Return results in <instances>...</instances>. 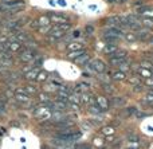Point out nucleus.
I'll use <instances>...</instances> for the list:
<instances>
[{
    "label": "nucleus",
    "instance_id": "f257e3e1",
    "mask_svg": "<svg viewBox=\"0 0 153 149\" xmlns=\"http://www.w3.org/2000/svg\"><path fill=\"white\" fill-rule=\"evenodd\" d=\"M34 116L35 118H39V120H47L51 117V110L50 106L47 104H42L39 106H36V109L34 110Z\"/></svg>",
    "mask_w": 153,
    "mask_h": 149
},
{
    "label": "nucleus",
    "instance_id": "f03ea898",
    "mask_svg": "<svg viewBox=\"0 0 153 149\" xmlns=\"http://www.w3.org/2000/svg\"><path fill=\"white\" fill-rule=\"evenodd\" d=\"M136 36H137V40H143V42H145V40H148V39L152 38V32H151V30H148V28L140 30V31L136 34Z\"/></svg>",
    "mask_w": 153,
    "mask_h": 149
},
{
    "label": "nucleus",
    "instance_id": "7ed1b4c3",
    "mask_svg": "<svg viewBox=\"0 0 153 149\" xmlns=\"http://www.w3.org/2000/svg\"><path fill=\"white\" fill-rule=\"evenodd\" d=\"M95 104H97V106L100 107L101 110H106L109 107V101L102 96H98L97 98H95Z\"/></svg>",
    "mask_w": 153,
    "mask_h": 149
},
{
    "label": "nucleus",
    "instance_id": "20e7f679",
    "mask_svg": "<svg viewBox=\"0 0 153 149\" xmlns=\"http://www.w3.org/2000/svg\"><path fill=\"white\" fill-rule=\"evenodd\" d=\"M35 56V53L32 50H26L24 53H20V61L23 62H30L32 61Z\"/></svg>",
    "mask_w": 153,
    "mask_h": 149
},
{
    "label": "nucleus",
    "instance_id": "39448f33",
    "mask_svg": "<svg viewBox=\"0 0 153 149\" xmlns=\"http://www.w3.org/2000/svg\"><path fill=\"white\" fill-rule=\"evenodd\" d=\"M50 20L55 21V23H59V24H67L69 19H67L66 16H62V15H56V13H53V15L50 16Z\"/></svg>",
    "mask_w": 153,
    "mask_h": 149
},
{
    "label": "nucleus",
    "instance_id": "423d86ee",
    "mask_svg": "<svg viewBox=\"0 0 153 149\" xmlns=\"http://www.w3.org/2000/svg\"><path fill=\"white\" fill-rule=\"evenodd\" d=\"M103 36H117V38H121L122 36V32L121 30L118 28H109L103 32Z\"/></svg>",
    "mask_w": 153,
    "mask_h": 149
},
{
    "label": "nucleus",
    "instance_id": "0eeeda50",
    "mask_svg": "<svg viewBox=\"0 0 153 149\" xmlns=\"http://www.w3.org/2000/svg\"><path fill=\"white\" fill-rule=\"evenodd\" d=\"M91 66H93V69H94V71H97V73L105 71V63H103L102 61H100V59H95Z\"/></svg>",
    "mask_w": 153,
    "mask_h": 149
},
{
    "label": "nucleus",
    "instance_id": "6e6552de",
    "mask_svg": "<svg viewBox=\"0 0 153 149\" xmlns=\"http://www.w3.org/2000/svg\"><path fill=\"white\" fill-rule=\"evenodd\" d=\"M110 102H111V105H113V106L120 107V106H124V105L126 104V99L122 98V97H114Z\"/></svg>",
    "mask_w": 153,
    "mask_h": 149
},
{
    "label": "nucleus",
    "instance_id": "1a4fd4ad",
    "mask_svg": "<svg viewBox=\"0 0 153 149\" xmlns=\"http://www.w3.org/2000/svg\"><path fill=\"white\" fill-rule=\"evenodd\" d=\"M82 48H83V44L79 42H73L67 46V50H69L70 53H71V51H79V50H82Z\"/></svg>",
    "mask_w": 153,
    "mask_h": 149
},
{
    "label": "nucleus",
    "instance_id": "9d476101",
    "mask_svg": "<svg viewBox=\"0 0 153 149\" xmlns=\"http://www.w3.org/2000/svg\"><path fill=\"white\" fill-rule=\"evenodd\" d=\"M7 47H8V51H11V53H15V51H18L19 48H20V43L19 42H7Z\"/></svg>",
    "mask_w": 153,
    "mask_h": 149
},
{
    "label": "nucleus",
    "instance_id": "9b49d317",
    "mask_svg": "<svg viewBox=\"0 0 153 149\" xmlns=\"http://www.w3.org/2000/svg\"><path fill=\"white\" fill-rule=\"evenodd\" d=\"M117 50H118L117 44H106L102 51H103V54H114Z\"/></svg>",
    "mask_w": 153,
    "mask_h": 149
},
{
    "label": "nucleus",
    "instance_id": "f8f14e48",
    "mask_svg": "<svg viewBox=\"0 0 153 149\" xmlns=\"http://www.w3.org/2000/svg\"><path fill=\"white\" fill-rule=\"evenodd\" d=\"M38 74H39V71H38L36 69H32V70H30L28 73H26V78L27 79H30V81H34V79H36L38 78Z\"/></svg>",
    "mask_w": 153,
    "mask_h": 149
},
{
    "label": "nucleus",
    "instance_id": "ddd939ff",
    "mask_svg": "<svg viewBox=\"0 0 153 149\" xmlns=\"http://www.w3.org/2000/svg\"><path fill=\"white\" fill-rule=\"evenodd\" d=\"M83 54H85V51H83V50H79V51H71V53L67 54V58H69V59H74V61H75L76 58H79V56L83 55Z\"/></svg>",
    "mask_w": 153,
    "mask_h": 149
},
{
    "label": "nucleus",
    "instance_id": "4468645a",
    "mask_svg": "<svg viewBox=\"0 0 153 149\" xmlns=\"http://www.w3.org/2000/svg\"><path fill=\"white\" fill-rule=\"evenodd\" d=\"M90 61V56L87 55V54H83V55H81L79 58L75 59V62L78 64H87V62Z\"/></svg>",
    "mask_w": 153,
    "mask_h": 149
},
{
    "label": "nucleus",
    "instance_id": "2eb2a0df",
    "mask_svg": "<svg viewBox=\"0 0 153 149\" xmlns=\"http://www.w3.org/2000/svg\"><path fill=\"white\" fill-rule=\"evenodd\" d=\"M54 107H55V109H58L59 112H61V110H65V109H67V104H66V101H56L55 104H54Z\"/></svg>",
    "mask_w": 153,
    "mask_h": 149
},
{
    "label": "nucleus",
    "instance_id": "dca6fc26",
    "mask_svg": "<svg viewBox=\"0 0 153 149\" xmlns=\"http://www.w3.org/2000/svg\"><path fill=\"white\" fill-rule=\"evenodd\" d=\"M137 73L141 75V77H144V78H151V77H152V71H151V70L143 69V67H140Z\"/></svg>",
    "mask_w": 153,
    "mask_h": 149
},
{
    "label": "nucleus",
    "instance_id": "f3484780",
    "mask_svg": "<svg viewBox=\"0 0 153 149\" xmlns=\"http://www.w3.org/2000/svg\"><path fill=\"white\" fill-rule=\"evenodd\" d=\"M15 99L19 101L20 104H24V102H30V97L28 96H23V94H15Z\"/></svg>",
    "mask_w": 153,
    "mask_h": 149
},
{
    "label": "nucleus",
    "instance_id": "a211bd4d",
    "mask_svg": "<svg viewBox=\"0 0 153 149\" xmlns=\"http://www.w3.org/2000/svg\"><path fill=\"white\" fill-rule=\"evenodd\" d=\"M51 35H53V38H55V39H58V38L63 36L65 35V31H62V30H59L58 27L54 30H51Z\"/></svg>",
    "mask_w": 153,
    "mask_h": 149
},
{
    "label": "nucleus",
    "instance_id": "6ab92c4d",
    "mask_svg": "<svg viewBox=\"0 0 153 149\" xmlns=\"http://www.w3.org/2000/svg\"><path fill=\"white\" fill-rule=\"evenodd\" d=\"M38 98H39V101L42 102V104H50V101H51L50 96H48V94H45V93L39 94V96H38Z\"/></svg>",
    "mask_w": 153,
    "mask_h": 149
},
{
    "label": "nucleus",
    "instance_id": "aec40b11",
    "mask_svg": "<svg viewBox=\"0 0 153 149\" xmlns=\"http://www.w3.org/2000/svg\"><path fill=\"white\" fill-rule=\"evenodd\" d=\"M122 63H125V58H110V64L113 66H120Z\"/></svg>",
    "mask_w": 153,
    "mask_h": 149
},
{
    "label": "nucleus",
    "instance_id": "412c9836",
    "mask_svg": "<svg viewBox=\"0 0 153 149\" xmlns=\"http://www.w3.org/2000/svg\"><path fill=\"white\" fill-rule=\"evenodd\" d=\"M111 77L114 78V79H117V81H122V79H125L126 78V74L125 73H122V71H116V73H113V75Z\"/></svg>",
    "mask_w": 153,
    "mask_h": 149
},
{
    "label": "nucleus",
    "instance_id": "4be33fe9",
    "mask_svg": "<svg viewBox=\"0 0 153 149\" xmlns=\"http://www.w3.org/2000/svg\"><path fill=\"white\" fill-rule=\"evenodd\" d=\"M114 132H116V129H114L113 126H106V128L102 129V133L106 134V136H113Z\"/></svg>",
    "mask_w": 153,
    "mask_h": 149
},
{
    "label": "nucleus",
    "instance_id": "5701e85b",
    "mask_svg": "<svg viewBox=\"0 0 153 149\" xmlns=\"http://www.w3.org/2000/svg\"><path fill=\"white\" fill-rule=\"evenodd\" d=\"M126 55H128L126 51H124V50H117L116 53L111 55V58H125Z\"/></svg>",
    "mask_w": 153,
    "mask_h": 149
},
{
    "label": "nucleus",
    "instance_id": "b1692460",
    "mask_svg": "<svg viewBox=\"0 0 153 149\" xmlns=\"http://www.w3.org/2000/svg\"><path fill=\"white\" fill-rule=\"evenodd\" d=\"M24 3L22 1V0H13V1H7L5 3V5L7 7H11V8H13V7H16V5H23Z\"/></svg>",
    "mask_w": 153,
    "mask_h": 149
},
{
    "label": "nucleus",
    "instance_id": "393cba45",
    "mask_svg": "<svg viewBox=\"0 0 153 149\" xmlns=\"http://www.w3.org/2000/svg\"><path fill=\"white\" fill-rule=\"evenodd\" d=\"M69 101L74 102L73 105H78L79 102H81V96H78V94H73V96H69Z\"/></svg>",
    "mask_w": 153,
    "mask_h": 149
},
{
    "label": "nucleus",
    "instance_id": "a878e982",
    "mask_svg": "<svg viewBox=\"0 0 153 149\" xmlns=\"http://www.w3.org/2000/svg\"><path fill=\"white\" fill-rule=\"evenodd\" d=\"M105 40H106L108 44H116V43L120 40V38H117V36H105Z\"/></svg>",
    "mask_w": 153,
    "mask_h": 149
},
{
    "label": "nucleus",
    "instance_id": "bb28decb",
    "mask_svg": "<svg viewBox=\"0 0 153 149\" xmlns=\"http://www.w3.org/2000/svg\"><path fill=\"white\" fill-rule=\"evenodd\" d=\"M125 39H126V42L133 43V42H136V40H137V36H136L134 34H132V32H128V34L125 35Z\"/></svg>",
    "mask_w": 153,
    "mask_h": 149
},
{
    "label": "nucleus",
    "instance_id": "cd10ccee",
    "mask_svg": "<svg viewBox=\"0 0 153 149\" xmlns=\"http://www.w3.org/2000/svg\"><path fill=\"white\" fill-rule=\"evenodd\" d=\"M24 89H26V91H27V94H28V96H30V94H35V93H36V87H35V86H32V85L26 86Z\"/></svg>",
    "mask_w": 153,
    "mask_h": 149
},
{
    "label": "nucleus",
    "instance_id": "c85d7f7f",
    "mask_svg": "<svg viewBox=\"0 0 153 149\" xmlns=\"http://www.w3.org/2000/svg\"><path fill=\"white\" fill-rule=\"evenodd\" d=\"M46 79H47V73L42 71V73H39V74H38L36 81H39V82H43V81H46Z\"/></svg>",
    "mask_w": 153,
    "mask_h": 149
},
{
    "label": "nucleus",
    "instance_id": "c756f323",
    "mask_svg": "<svg viewBox=\"0 0 153 149\" xmlns=\"http://www.w3.org/2000/svg\"><path fill=\"white\" fill-rule=\"evenodd\" d=\"M27 39V35L23 34V32H19V34H16V42L20 43L22 40H26Z\"/></svg>",
    "mask_w": 153,
    "mask_h": 149
},
{
    "label": "nucleus",
    "instance_id": "7c9ffc66",
    "mask_svg": "<svg viewBox=\"0 0 153 149\" xmlns=\"http://www.w3.org/2000/svg\"><path fill=\"white\" fill-rule=\"evenodd\" d=\"M120 71H122V73H128L130 70V67H129V63H122V64H120Z\"/></svg>",
    "mask_w": 153,
    "mask_h": 149
},
{
    "label": "nucleus",
    "instance_id": "2f4dec72",
    "mask_svg": "<svg viewBox=\"0 0 153 149\" xmlns=\"http://www.w3.org/2000/svg\"><path fill=\"white\" fill-rule=\"evenodd\" d=\"M143 24H145L146 27H149V30L153 28V19H144Z\"/></svg>",
    "mask_w": 153,
    "mask_h": 149
},
{
    "label": "nucleus",
    "instance_id": "473e14b6",
    "mask_svg": "<svg viewBox=\"0 0 153 149\" xmlns=\"http://www.w3.org/2000/svg\"><path fill=\"white\" fill-rule=\"evenodd\" d=\"M48 23H50V19L46 18V16L39 19V24H42V26H48Z\"/></svg>",
    "mask_w": 153,
    "mask_h": 149
},
{
    "label": "nucleus",
    "instance_id": "72a5a7b5",
    "mask_svg": "<svg viewBox=\"0 0 153 149\" xmlns=\"http://www.w3.org/2000/svg\"><path fill=\"white\" fill-rule=\"evenodd\" d=\"M141 67H143V69H146V70H153V66L146 61H144L143 63H141Z\"/></svg>",
    "mask_w": 153,
    "mask_h": 149
},
{
    "label": "nucleus",
    "instance_id": "f704fd0d",
    "mask_svg": "<svg viewBox=\"0 0 153 149\" xmlns=\"http://www.w3.org/2000/svg\"><path fill=\"white\" fill-rule=\"evenodd\" d=\"M145 101L153 102V91H149V93H146V96H145Z\"/></svg>",
    "mask_w": 153,
    "mask_h": 149
},
{
    "label": "nucleus",
    "instance_id": "c9c22d12",
    "mask_svg": "<svg viewBox=\"0 0 153 149\" xmlns=\"http://www.w3.org/2000/svg\"><path fill=\"white\" fill-rule=\"evenodd\" d=\"M4 112H5V104L3 101H0V114H3Z\"/></svg>",
    "mask_w": 153,
    "mask_h": 149
},
{
    "label": "nucleus",
    "instance_id": "e433bc0d",
    "mask_svg": "<svg viewBox=\"0 0 153 149\" xmlns=\"http://www.w3.org/2000/svg\"><path fill=\"white\" fill-rule=\"evenodd\" d=\"M130 82H132L133 85H138V82H140V79H138L137 77H133V78H130Z\"/></svg>",
    "mask_w": 153,
    "mask_h": 149
},
{
    "label": "nucleus",
    "instance_id": "4c0bfd02",
    "mask_svg": "<svg viewBox=\"0 0 153 149\" xmlns=\"http://www.w3.org/2000/svg\"><path fill=\"white\" fill-rule=\"evenodd\" d=\"M145 83L146 85H149V86H153V78L151 77V78H146L145 79Z\"/></svg>",
    "mask_w": 153,
    "mask_h": 149
},
{
    "label": "nucleus",
    "instance_id": "58836bf2",
    "mask_svg": "<svg viewBox=\"0 0 153 149\" xmlns=\"http://www.w3.org/2000/svg\"><path fill=\"white\" fill-rule=\"evenodd\" d=\"M114 140H116V139H114V136H108V137L105 139V141H106V142H113Z\"/></svg>",
    "mask_w": 153,
    "mask_h": 149
},
{
    "label": "nucleus",
    "instance_id": "ea45409f",
    "mask_svg": "<svg viewBox=\"0 0 153 149\" xmlns=\"http://www.w3.org/2000/svg\"><path fill=\"white\" fill-rule=\"evenodd\" d=\"M4 40L5 39H0V51L4 50Z\"/></svg>",
    "mask_w": 153,
    "mask_h": 149
},
{
    "label": "nucleus",
    "instance_id": "a19ab883",
    "mask_svg": "<svg viewBox=\"0 0 153 149\" xmlns=\"http://www.w3.org/2000/svg\"><path fill=\"white\" fill-rule=\"evenodd\" d=\"M103 89H105L106 91H109V93H110V91H111V87L108 85V83H106V85H103Z\"/></svg>",
    "mask_w": 153,
    "mask_h": 149
},
{
    "label": "nucleus",
    "instance_id": "79ce46f5",
    "mask_svg": "<svg viewBox=\"0 0 153 149\" xmlns=\"http://www.w3.org/2000/svg\"><path fill=\"white\" fill-rule=\"evenodd\" d=\"M86 30H87V32H89V34H91V32H93V27L91 26H89Z\"/></svg>",
    "mask_w": 153,
    "mask_h": 149
},
{
    "label": "nucleus",
    "instance_id": "37998d69",
    "mask_svg": "<svg viewBox=\"0 0 153 149\" xmlns=\"http://www.w3.org/2000/svg\"><path fill=\"white\" fill-rule=\"evenodd\" d=\"M108 1H110V3H117V1H120V0H108Z\"/></svg>",
    "mask_w": 153,
    "mask_h": 149
},
{
    "label": "nucleus",
    "instance_id": "c03bdc74",
    "mask_svg": "<svg viewBox=\"0 0 153 149\" xmlns=\"http://www.w3.org/2000/svg\"><path fill=\"white\" fill-rule=\"evenodd\" d=\"M149 149H153V142H151V144H149Z\"/></svg>",
    "mask_w": 153,
    "mask_h": 149
},
{
    "label": "nucleus",
    "instance_id": "a18cd8bd",
    "mask_svg": "<svg viewBox=\"0 0 153 149\" xmlns=\"http://www.w3.org/2000/svg\"><path fill=\"white\" fill-rule=\"evenodd\" d=\"M3 10V7H1V5H0V11H1Z\"/></svg>",
    "mask_w": 153,
    "mask_h": 149
},
{
    "label": "nucleus",
    "instance_id": "49530a36",
    "mask_svg": "<svg viewBox=\"0 0 153 149\" xmlns=\"http://www.w3.org/2000/svg\"><path fill=\"white\" fill-rule=\"evenodd\" d=\"M151 43H152V44H153V36H152V42H151Z\"/></svg>",
    "mask_w": 153,
    "mask_h": 149
},
{
    "label": "nucleus",
    "instance_id": "de8ad7c7",
    "mask_svg": "<svg viewBox=\"0 0 153 149\" xmlns=\"http://www.w3.org/2000/svg\"><path fill=\"white\" fill-rule=\"evenodd\" d=\"M151 91H153V86H152V90H151Z\"/></svg>",
    "mask_w": 153,
    "mask_h": 149
},
{
    "label": "nucleus",
    "instance_id": "09e8293b",
    "mask_svg": "<svg viewBox=\"0 0 153 149\" xmlns=\"http://www.w3.org/2000/svg\"><path fill=\"white\" fill-rule=\"evenodd\" d=\"M152 73H153V70H152Z\"/></svg>",
    "mask_w": 153,
    "mask_h": 149
}]
</instances>
